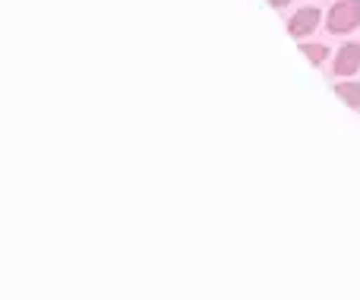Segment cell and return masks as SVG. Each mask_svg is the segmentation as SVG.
I'll use <instances>...</instances> for the list:
<instances>
[{
	"label": "cell",
	"instance_id": "6da1fadb",
	"mask_svg": "<svg viewBox=\"0 0 360 300\" xmlns=\"http://www.w3.org/2000/svg\"><path fill=\"white\" fill-rule=\"evenodd\" d=\"M360 25V0H342L329 10V32L345 35V32Z\"/></svg>",
	"mask_w": 360,
	"mask_h": 300
},
{
	"label": "cell",
	"instance_id": "7a4b0ae2",
	"mask_svg": "<svg viewBox=\"0 0 360 300\" xmlns=\"http://www.w3.org/2000/svg\"><path fill=\"white\" fill-rule=\"evenodd\" d=\"M316 25H319V10H316V6H304L300 13H294V16H291L288 32H291L294 38H304V35H310Z\"/></svg>",
	"mask_w": 360,
	"mask_h": 300
},
{
	"label": "cell",
	"instance_id": "3957f363",
	"mask_svg": "<svg viewBox=\"0 0 360 300\" xmlns=\"http://www.w3.org/2000/svg\"><path fill=\"white\" fill-rule=\"evenodd\" d=\"M360 70V44H345L342 51H338V57H335V73L338 76H351V73H357Z\"/></svg>",
	"mask_w": 360,
	"mask_h": 300
},
{
	"label": "cell",
	"instance_id": "277c9868",
	"mask_svg": "<svg viewBox=\"0 0 360 300\" xmlns=\"http://www.w3.org/2000/svg\"><path fill=\"white\" fill-rule=\"evenodd\" d=\"M335 95L345 101L348 107H360V86L357 82H338L335 86Z\"/></svg>",
	"mask_w": 360,
	"mask_h": 300
},
{
	"label": "cell",
	"instance_id": "5b68a950",
	"mask_svg": "<svg viewBox=\"0 0 360 300\" xmlns=\"http://www.w3.org/2000/svg\"><path fill=\"white\" fill-rule=\"evenodd\" d=\"M300 51H304V54L310 57L313 63H323V60H326V54H329V51H326L323 44H304V48H300Z\"/></svg>",
	"mask_w": 360,
	"mask_h": 300
},
{
	"label": "cell",
	"instance_id": "8992f818",
	"mask_svg": "<svg viewBox=\"0 0 360 300\" xmlns=\"http://www.w3.org/2000/svg\"><path fill=\"white\" fill-rule=\"evenodd\" d=\"M272 6H285V4H291V0H269Z\"/></svg>",
	"mask_w": 360,
	"mask_h": 300
}]
</instances>
